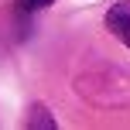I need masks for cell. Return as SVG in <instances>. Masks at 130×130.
I'll list each match as a JSON object with an SVG mask.
<instances>
[{
	"mask_svg": "<svg viewBox=\"0 0 130 130\" xmlns=\"http://www.w3.org/2000/svg\"><path fill=\"white\" fill-rule=\"evenodd\" d=\"M106 31L120 41V45L130 48V0H120L106 10Z\"/></svg>",
	"mask_w": 130,
	"mask_h": 130,
	"instance_id": "6da1fadb",
	"label": "cell"
},
{
	"mask_svg": "<svg viewBox=\"0 0 130 130\" xmlns=\"http://www.w3.org/2000/svg\"><path fill=\"white\" fill-rule=\"evenodd\" d=\"M31 127H55V120L48 117V110L45 106H34V113H31V120H27Z\"/></svg>",
	"mask_w": 130,
	"mask_h": 130,
	"instance_id": "7a4b0ae2",
	"label": "cell"
},
{
	"mask_svg": "<svg viewBox=\"0 0 130 130\" xmlns=\"http://www.w3.org/2000/svg\"><path fill=\"white\" fill-rule=\"evenodd\" d=\"M48 4H55V0H17L21 10H41V7H48Z\"/></svg>",
	"mask_w": 130,
	"mask_h": 130,
	"instance_id": "3957f363",
	"label": "cell"
}]
</instances>
